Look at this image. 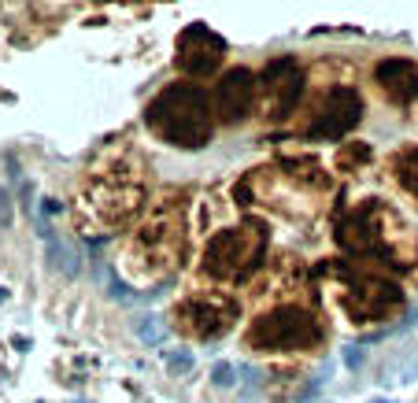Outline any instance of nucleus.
I'll use <instances>...</instances> for the list:
<instances>
[{
	"label": "nucleus",
	"mask_w": 418,
	"mask_h": 403,
	"mask_svg": "<svg viewBox=\"0 0 418 403\" xmlns=\"http://www.w3.org/2000/svg\"><path fill=\"white\" fill-rule=\"evenodd\" d=\"M4 296H8V292H4V289H0V300H4Z\"/></svg>",
	"instance_id": "412c9836"
},
{
	"label": "nucleus",
	"mask_w": 418,
	"mask_h": 403,
	"mask_svg": "<svg viewBox=\"0 0 418 403\" xmlns=\"http://www.w3.org/2000/svg\"><path fill=\"white\" fill-rule=\"evenodd\" d=\"M370 403H396V400H370Z\"/></svg>",
	"instance_id": "6ab92c4d"
},
{
	"label": "nucleus",
	"mask_w": 418,
	"mask_h": 403,
	"mask_svg": "<svg viewBox=\"0 0 418 403\" xmlns=\"http://www.w3.org/2000/svg\"><path fill=\"white\" fill-rule=\"evenodd\" d=\"M396 304H400V289L389 285V281H374V278H359L356 285L344 292V307H348V315L359 318V322L385 318Z\"/></svg>",
	"instance_id": "6e6552de"
},
{
	"label": "nucleus",
	"mask_w": 418,
	"mask_h": 403,
	"mask_svg": "<svg viewBox=\"0 0 418 403\" xmlns=\"http://www.w3.org/2000/svg\"><path fill=\"white\" fill-rule=\"evenodd\" d=\"M396 181L418 200V148H407L396 155Z\"/></svg>",
	"instance_id": "f8f14e48"
},
{
	"label": "nucleus",
	"mask_w": 418,
	"mask_h": 403,
	"mask_svg": "<svg viewBox=\"0 0 418 403\" xmlns=\"http://www.w3.org/2000/svg\"><path fill=\"white\" fill-rule=\"evenodd\" d=\"M133 329H138V337L144 344H152V348L163 344V337H167V326H163L156 315H141L138 322H133Z\"/></svg>",
	"instance_id": "ddd939ff"
},
{
	"label": "nucleus",
	"mask_w": 418,
	"mask_h": 403,
	"mask_svg": "<svg viewBox=\"0 0 418 403\" xmlns=\"http://www.w3.org/2000/svg\"><path fill=\"white\" fill-rule=\"evenodd\" d=\"M322 341V326L304 307H278L259 315L248 329V344L259 352H293V348H315Z\"/></svg>",
	"instance_id": "7ed1b4c3"
},
{
	"label": "nucleus",
	"mask_w": 418,
	"mask_h": 403,
	"mask_svg": "<svg viewBox=\"0 0 418 403\" xmlns=\"http://www.w3.org/2000/svg\"><path fill=\"white\" fill-rule=\"evenodd\" d=\"M367 159H370V148H367V144H359V148L352 144V148H344V152L337 155V167L348 170V163H367Z\"/></svg>",
	"instance_id": "2eb2a0df"
},
{
	"label": "nucleus",
	"mask_w": 418,
	"mask_h": 403,
	"mask_svg": "<svg viewBox=\"0 0 418 403\" xmlns=\"http://www.w3.org/2000/svg\"><path fill=\"white\" fill-rule=\"evenodd\" d=\"M363 363V352H356V348H348V366H359Z\"/></svg>",
	"instance_id": "a211bd4d"
},
{
	"label": "nucleus",
	"mask_w": 418,
	"mask_h": 403,
	"mask_svg": "<svg viewBox=\"0 0 418 403\" xmlns=\"http://www.w3.org/2000/svg\"><path fill=\"white\" fill-rule=\"evenodd\" d=\"M252 100H256V78H252V70H244V67L230 70L211 93V104H215V112H219L222 122H237V118H244L248 107H252Z\"/></svg>",
	"instance_id": "1a4fd4ad"
},
{
	"label": "nucleus",
	"mask_w": 418,
	"mask_h": 403,
	"mask_svg": "<svg viewBox=\"0 0 418 403\" xmlns=\"http://www.w3.org/2000/svg\"><path fill=\"white\" fill-rule=\"evenodd\" d=\"M163 359H167V366H170V374H189L193 370V352H163Z\"/></svg>",
	"instance_id": "4468645a"
},
{
	"label": "nucleus",
	"mask_w": 418,
	"mask_h": 403,
	"mask_svg": "<svg viewBox=\"0 0 418 403\" xmlns=\"http://www.w3.org/2000/svg\"><path fill=\"white\" fill-rule=\"evenodd\" d=\"M359 118H363V96L356 93V89H348V86H337L315 104L304 133L319 137V141H337V137L356 130Z\"/></svg>",
	"instance_id": "20e7f679"
},
{
	"label": "nucleus",
	"mask_w": 418,
	"mask_h": 403,
	"mask_svg": "<svg viewBox=\"0 0 418 403\" xmlns=\"http://www.w3.org/2000/svg\"><path fill=\"white\" fill-rule=\"evenodd\" d=\"M174 318L185 333L211 341V337H222L226 329L233 326L237 304H233L230 296H219V292H211V296H189L185 304L174 307Z\"/></svg>",
	"instance_id": "39448f33"
},
{
	"label": "nucleus",
	"mask_w": 418,
	"mask_h": 403,
	"mask_svg": "<svg viewBox=\"0 0 418 403\" xmlns=\"http://www.w3.org/2000/svg\"><path fill=\"white\" fill-rule=\"evenodd\" d=\"M300 86H304V70L296 60H274L263 70V115L267 122H281L300 100Z\"/></svg>",
	"instance_id": "423d86ee"
},
{
	"label": "nucleus",
	"mask_w": 418,
	"mask_h": 403,
	"mask_svg": "<svg viewBox=\"0 0 418 403\" xmlns=\"http://www.w3.org/2000/svg\"><path fill=\"white\" fill-rule=\"evenodd\" d=\"M38 226H41V241H44V248H49V259H52V267L63 270L67 278H75V274L81 270V259H78V252H75V244H67V241H60L56 233L49 230V222L44 218H38Z\"/></svg>",
	"instance_id": "9b49d317"
},
{
	"label": "nucleus",
	"mask_w": 418,
	"mask_h": 403,
	"mask_svg": "<svg viewBox=\"0 0 418 403\" xmlns=\"http://www.w3.org/2000/svg\"><path fill=\"white\" fill-rule=\"evenodd\" d=\"M411 318H415V329H418V307H415V315H411Z\"/></svg>",
	"instance_id": "aec40b11"
},
{
	"label": "nucleus",
	"mask_w": 418,
	"mask_h": 403,
	"mask_svg": "<svg viewBox=\"0 0 418 403\" xmlns=\"http://www.w3.org/2000/svg\"><path fill=\"white\" fill-rule=\"evenodd\" d=\"M263 248H267V230L256 222L222 230V233H215L204 248V274L222 278V281L244 278V274L263 259Z\"/></svg>",
	"instance_id": "f03ea898"
},
{
	"label": "nucleus",
	"mask_w": 418,
	"mask_h": 403,
	"mask_svg": "<svg viewBox=\"0 0 418 403\" xmlns=\"http://www.w3.org/2000/svg\"><path fill=\"white\" fill-rule=\"evenodd\" d=\"M0 222L12 226V196L8 192H0Z\"/></svg>",
	"instance_id": "f3484780"
},
{
	"label": "nucleus",
	"mask_w": 418,
	"mask_h": 403,
	"mask_svg": "<svg viewBox=\"0 0 418 403\" xmlns=\"http://www.w3.org/2000/svg\"><path fill=\"white\" fill-rule=\"evenodd\" d=\"M148 130H156L174 148H204L211 141V107L204 89L196 86H170L148 104L144 112Z\"/></svg>",
	"instance_id": "f257e3e1"
},
{
	"label": "nucleus",
	"mask_w": 418,
	"mask_h": 403,
	"mask_svg": "<svg viewBox=\"0 0 418 403\" xmlns=\"http://www.w3.org/2000/svg\"><path fill=\"white\" fill-rule=\"evenodd\" d=\"M374 81L393 104H411L418 100V63L415 60H381L374 67Z\"/></svg>",
	"instance_id": "9d476101"
},
{
	"label": "nucleus",
	"mask_w": 418,
	"mask_h": 403,
	"mask_svg": "<svg viewBox=\"0 0 418 403\" xmlns=\"http://www.w3.org/2000/svg\"><path fill=\"white\" fill-rule=\"evenodd\" d=\"M211 385L215 389H230L233 385V366L230 363H215L211 366Z\"/></svg>",
	"instance_id": "dca6fc26"
},
{
	"label": "nucleus",
	"mask_w": 418,
	"mask_h": 403,
	"mask_svg": "<svg viewBox=\"0 0 418 403\" xmlns=\"http://www.w3.org/2000/svg\"><path fill=\"white\" fill-rule=\"evenodd\" d=\"M222 56H226V41L219 34L207 30L204 23H193L178 38V67L185 70V75H196V78L211 75L222 63Z\"/></svg>",
	"instance_id": "0eeeda50"
}]
</instances>
